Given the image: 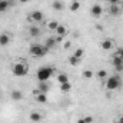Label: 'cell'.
Returning <instances> with one entry per match:
<instances>
[{
	"mask_svg": "<svg viewBox=\"0 0 123 123\" xmlns=\"http://www.w3.org/2000/svg\"><path fill=\"white\" fill-rule=\"evenodd\" d=\"M53 73H55V69H53V67H50V66H43V67L37 69L36 77H37L39 82H47V80L53 76Z\"/></svg>",
	"mask_w": 123,
	"mask_h": 123,
	"instance_id": "6da1fadb",
	"label": "cell"
},
{
	"mask_svg": "<svg viewBox=\"0 0 123 123\" xmlns=\"http://www.w3.org/2000/svg\"><path fill=\"white\" fill-rule=\"evenodd\" d=\"M29 53L34 57H43L49 53V49L44 46V44H40V43H33L30 47H29Z\"/></svg>",
	"mask_w": 123,
	"mask_h": 123,
	"instance_id": "7a4b0ae2",
	"label": "cell"
},
{
	"mask_svg": "<svg viewBox=\"0 0 123 123\" xmlns=\"http://www.w3.org/2000/svg\"><path fill=\"white\" fill-rule=\"evenodd\" d=\"M120 85H122V77H120L119 74L109 76V77L106 79V83H105L106 89H107V90H110V92H113V90H117V89L120 87Z\"/></svg>",
	"mask_w": 123,
	"mask_h": 123,
	"instance_id": "3957f363",
	"label": "cell"
},
{
	"mask_svg": "<svg viewBox=\"0 0 123 123\" xmlns=\"http://www.w3.org/2000/svg\"><path fill=\"white\" fill-rule=\"evenodd\" d=\"M12 73L16 77H23L29 73V66H26L25 63H16L12 67Z\"/></svg>",
	"mask_w": 123,
	"mask_h": 123,
	"instance_id": "277c9868",
	"label": "cell"
},
{
	"mask_svg": "<svg viewBox=\"0 0 123 123\" xmlns=\"http://www.w3.org/2000/svg\"><path fill=\"white\" fill-rule=\"evenodd\" d=\"M112 64H113V67H115V70H116L117 73L123 72V59L120 56L115 55V56L112 57Z\"/></svg>",
	"mask_w": 123,
	"mask_h": 123,
	"instance_id": "5b68a950",
	"label": "cell"
},
{
	"mask_svg": "<svg viewBox=\"0 0 123 123\" xmlns=\"http://www.w3.org/2000/svg\"><path fill=\"white\" fill-rule=\"evenodd\" d=\"M102 14H103V7L100 4H93L90 9V16L94 19H99V17H102Z\"/></svg>",
	"mask_w": 123,
	"mask_h": 123,
	"instance_id": "8992f818",
	"label": "cell"
},
{
	"mask_svg": "<svg viewBox=\"0 0 123 123\" xmlns=\"http://www.w3.org/2000/svg\"><path fill=\"white\" fill-rule=\"evenodd\" d=\"M43 12H40V10H33L30 13V20L33 22H36V23H40L42 20H43Z\"/></svg>",
	"mask_w": 123,
	"mask_h": 123,
	"instance_id": "52a82bcc",
	"label": "cell"
},
{
	"mask_svg": "<svg viewBox=\"0 0 123 123\" xmlns=\"http://www.w3.org/2000/svg\"><path fill=\"white\" fill-rule=\"evenodd\" d=\"M33 94H34V100H36L37 103H46V102H47V94H46V93H42V92H39V90H34Z\"/></svg>",
	"mask_w": 123,
	"mask_h": 123,
	"instance_id": "ba28073f",
	"label": "cell"
},
{
	"mask_svg": "<svg viewBox=\"0 0 123 123\" xmlns=\"http://www.w3.org/2000/svg\"><path fill=\"white\" fill-rule=\"evenodd\" d=\"M100 47H102V50H112L113 49V40L112 39H105L102 43H100Z\"/></svg>",
	"mask_w": 123,
	"mask_h": 123,
	"instance_id": "9c48e42d",
	"label": "cell"
},
{
	"mask_svg": "<svg viewBox=\"0 0 123 123\" xmlns=\"http://www.w3.org/2000/svg\"><path fill=\"white\" fill-rule=\"evenodd\" d=\"M109 13H110V16H119L120 14V7H119V4H110L109 6Z\"/></svg>",
	"mask_w": 123,
	"mask_h": 123,
	"instance_id": "30bf717a",
	"label": "cell"
},
{
	"mask_svg": "<svg viewBox=\"0 0 123 123\" xmlns=\"http://www.w3.org/2000/svg\"><path fill=\"white\" fill-rule=\"evenodd\" d=\"M10 43V34L0 33V46H7Z\"/></svg>",
	"mask_w": 123,
	"mask_h": 123,
	"instance_id": "8fae6325",
	"label": "cell"
},
{
	"mask_svg": "<svg viewBox=\"0 0 123 123\" xmlns=\"http://www.w3.org/2000/svg\"><path fill=\"white\" fill-rule=\"evenodd\" d=\"M57 44V42H56V37H49V39H46V42H44V46L49 49V50H52L55 46Z\"/></svg>",
	"mask_w": 123,
	"mask_h": 123,
	"instance_id": "7c38bea8",
	"label": "cell"
},
{
	"mask_svg": "<svg viewBox=\"0 0 123 123\" xmlns=\"http://www.w3.org/2000/svg\"><path fill=\"white\" fill-rule=\"evenodd\" d=\"M29 33H30L31 37H39V36L42 34V30H40V27H37V26H30V27H29Z\"/></svg>",
	"mask_w": 123,
	"mask_h": 123,
	"instance_id": "4fadbf2b",
	"label": "cell"
},
{
	"mask_svg": "<svg viewBox=\"0 0 123 123\" xmlns=\"http://www.w3.org/2000/svg\"><path fill=\"white\" fill-rule=\"evenodd\" d=\"M42 113H39V112H31L30 113V120L31 122H34V123H39V122H42Z\"/></svg>",
	"mask_w": 123,
	"mask_h": 123,
	"instance_id": "5bb4252c",
	"label": "cell"
},
{
	"mask_svg": "<svg viewBox=\"0 0 123 123\" xmlns=\"http://www.w3.org/2000/svg\"><path fill=\"white\" fill-rule=\"evenodd\" d=\"M50 89V85H47V82H39V92L42 93H47V90Z\"/></svg>",
	"mask_w": 123,
	"mask_h": 123,
	"instance_id": "9a60e30c",
	"label": "cell"
},
{
	"mask_svg": "<svg viewBox=\"0 0 123 123\" xmlns=\"http://www.w3.org/2000/svg\"><path fill=\"white\" fill-rule=\"evenodd\" d=\"M52 7H53L56 12H62V10L64 9V4H63V1H60V0H55L53 4H52Z\"/></svg>",
	"mask_w": 123,
	"mask_h": 123,
	"instance_id": "2e32d148",
	"label": "cell"
},
{
	"mask_svg": "<svg viewBox=\"0 0 123 123\" xmlns=\"http://www.w3.org/2000/svg\"><path fill=\"white\" fill-rule=\"evenodd\" d=\"M56 33H57V36H60V37H64V36L67 34V29H66V26H63V25H59V27L56 29Z\"/></svg>",
	"mask_w": 123,
	"mask_h": 123,
	"instance_id": "e0dca14e",
	"label": "cell"
},
{
	"mask_svg": "<svg viewBox=\"0 0 123 123\" xmlns=\"http://www.w3.org/2000/svg\"><path fill=\"white\" fill-rule=\"evenodd\" d=\"M9 1L7 0H0V13H6L9 10Z\"/></svg>",
	"mask_w": 123,
	"mask_h": 123,
	"instance_id": "ac0fdd59",
	"label": "cell"
},
{
	"mask_svg": "<svg viewBox=\"0 0 123 123\" xmlns=\"http://www.w3.org/2000/svg\"><path fill=\"white\" fill-rule=\"evenodd\" d=\"M10 96H12L13 100H22L23 99V93L20 92V90H13V92L10 93Z\"/></svg>",
	"mask_w": 123,
	"mask_h": 123,
	"instance_id": "d6986e66",
	"label": "cell"
},
{
	"mask_svg": "<svg viewBox=\"0 0 123 123\" xmlns=\"http://www.w3.org/2000/svg\"><path fill=\"white\" fill-rule=\"evenodd\" d=\"M69 9H70V12H77V10L80 9V1H77V0H73V1L70 3Z\"/></svg>",
	"mask_w": 123,
	"mask_h": 123,
	"instance_id": "ffe728a7",
	"label": "cell"
},
{
	"mask_svg": "<svg viewBox=\"0 0 123 123\" xmlns=\"http://www.w3.org/2000/svg\"><path fill=\"white\" fill-rule=\"evenodd\" d=\"M60 90L63 93H67L72 90V83L70 82H66V83H63V85H60Z\"/></svg>",
	"mask_w": 123,
	"mask_h": 123,
	"instance_id": "44dd1931",
	"label": "cell"
},
{
	"mask_svg": "<svg viewBox=\"0 0 123 123\" xmlns=\"http://www.w3.org/2000/svg\"><path fill=\"white\" fill-rule=\"evenodd\" d=\"M57 82L63 85V83H66V82H69V76L66 74V73H59V76H57Z\"/></svg>",
	"mask_w": 123,
	"mask_h": 123,
	"instance_id": "7402d4cb",
	"label": "cell"
},
{
	"mask_svg": "<svg viewBox=\"0 0 123 123\" xmlns=\"http://www.w3.org/2000/svg\"><path fill=\"white\" fill-rule=\"evenodd\" d=\"M67 62H69V64H70V66H77V64L80 63V59H79V57H76V56L73 55V56H70V57L67 59Z\"/></svg>",
	"mask_w": 123,
	"mask_h": 123,
	"instance_id": "603a6c76",
	"label": "cell"
},
{
	"mask_svg": "<svg viewBox=\"0 0 123 123\" xmlns=\"http://www.w3.org/2000/svg\"><path fill=\"white\" fill-rule=\"evenodd\" d=\"M96 76H97L99 79H102V80H105V79H107V72H106L105 69H100L99 72H96Z\"/></svg>",
	"mask_w": 123,
	"mask_h": 123,
	"instance_id": "cb8c5ba5",
	"label": "cell"
},
{
	"mask_svg": "<svg viewBox=\"0 0 123 123\" xmlns=\"http://www.w3.org/2000/svg\"><path fill=\"white\" fill-rule=\"evenodd\" d=\"M73 55H74L76 57H79V59H82V57L85 56V50H83L82 47H77V49L74 50V53H73Z\"/></svg>",
	"mask_w": 123,
	"mask_h": 123,
	"instance_id": "d4e9b609",
	"label": "cell"
},
{
	"mask_svg": "<svg viewBox=\"0 0 123 123\" xmlns=\"http://www.w3.org/2000/svg\"><path fill=\"white\" fill-rule=\"evenodd\" d=\"M47 27L50 29V30H55L59 27V22H56V20H52V22H49V25H47Z\"/></svg>",
	"mask_w": 123,
	"mask_h": 123,
	"instance_id": "484cf974",
	"label": "cell"
},
{
	"mask_svg": "<svg viewBox=\"0 0 123 123\" xmlns=\"http://www.w3.org/2000/svg\"><path fill=\"white\" fill-rule=\"evenodd\" d=\"M82 74H83V77H85V79H92V77H93V72L90 70V69L83 70V73H82Z\"/></svg>",
	"mask_w": 123,
	"mask_h": 123,
	"instance_id": "4316f807",
	"label": "cell"
},
{
	"mask_svg": "<svg viewBox=\"0 0 123 123\" xmlns=\"http://www.w3.org/2000/svg\"><path fill=\"white\" fill-rule=\"evenodd\" d=\"M7 1H9V6H10V7H14V6L19 3L17 0H7Z\"/></svg>",
	"mask_w": 123,
	"mask_h": 123,
	"instance_id": "83f0119b",
	"label": "cell"
},
{
	"mask_svg": "<svg viewBox=\"0 0 123 123\" xmlns=\"http://www.w3.org/2000/svg\"><path fill=\"white\" fill-rule=\"evenodd\" d=\"M115 55H117V56H120V57L123 59V47H119V49H117V52H116Z\"/></svg>",
	"mask_w": 123,
	"mask_h": 123,
	"instance_id": "f1b7e54d",
	"label": "cell"
},
{
	"mask_svg": "<svg viewBox=\"0 0 123 123\" xmlns=\"http://www.w3.org/2000/svg\"><path fill=\"white\" fill-rule=\"evenodd\" d=\"M85 122L86 123H93V117L92 116H85Z\"/></svg>",
	"mask_w": 123,
	"mask_h": 123,
	"instance_id": "f546056e",
	"label": "cell"
},
{
	"mask_svg": "<svg viewBox=\"0 0 123 123\" xmlns=\"http://www.w3.org/2000/svg\"><path fill=\"white\" fill-rule=\"evenodd\" d=\"M107 1H109L110 4H119V3H120L122 0H107Z\"/></svg>",
	"mask_w": 123,
	"mask_h": 123,
	"instance_id": "4dcf8cb0",
	"label": "cell"
},
{
	"mask_svg": "<svg viewBox=\"0 0 123 123\" xmlns=\"http://www.w3.org/2000/svg\"><path fill=\"white\" fill-rule=\"evenodd\" d=\"M70 44H72L70 42H66V43L63 44V47H64V49H69V47H70Z\"/></svg>",
	"mask_w": 123,
	"mask_h": 123,
	"instance_id": "1f68e13d",
	"label": "cell"
},
{
	"mask_svg": "<svg viewBox=\"0 0 123 123\" xmlns=\"http://www.w3.org/2000/svg\"><path fill=\"white\" fill-rule=\"evenodd\" d=\"M76 123H86L85 122V117H80V119H77V122Z\"/></svg>",
	"mask_w": 123,
	"mask_h": 123,
	"instance_id": "d6a6232c",
	"label": "cell"
},
{
	"mask_svg": "<svg viewBox=\"0 0 123 123\" xmlns=\"http://www.w3.org/2000/svg\"><path fill=\"white\" fill-rule=\"evenodd\" d=\"M116 123H123V116H120V117L117 119V122H116Z\"/></svg>",
	"mask_w": 123,
	"mask_h": 123,
	"instance_id": "836d02e7",
	"label": "cell"
},
{
	"mask_svg": "<svg viewBox=\"0 0 123 123\" xmlns=\"http://www.w3.org/2000/svg\"><path fill=\"white\" fill-rule=\"evenodd\" d=\"M96 29H97V30H103V27H102L100 25H97V26H96Z\"/></svg>",
	"mask_w": 123,
	"mask_h": 123,
	"instance_id": "e575fe53",
	"label": "cell"
},
{
	"mask_svg": "<svg viewBox=\"0 0 123 123\" xmlns=\"http://www.w3.org/2000/svg\"><path fill=\"white\" fill-rule=\"evenodd\" d=\"M17 1H19V3H27L29 0H17Z\"/></svg>",
	"mask_w": 123,
	"mask_h": 123,
	"instance_id": "d590c367",
	"label": "cell"
},
{
	"mask_svg": "<svg viewBox=\"0 0 123 123\" xmlns=\"http://www.w3.org/2000/svg\"><path fill=\"white\" fill-rule=\"evenodd\" d=\"M120 3H122V6H123V0H122V1H120Z\"/></svg>",
	"mask_w": 123,
	"mask_h": 123,
	"instance_id": "8d00e7d4",
	"label": "cell"
}]
</instances>
